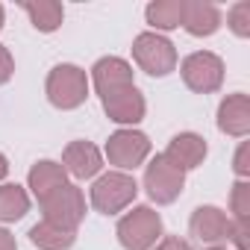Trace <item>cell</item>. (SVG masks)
<instances>
[{
	"mask_svg": "<svg viewBox=\"0 0 250 250\" xmlns=\"http://www.w3.org/2000/svg\"><path fill=\"white\" fill-rule=\"evenodd\" d=\"M162 235V218L150 206H136L118 221V241L127 250H150Z\"/></svg>",
	"mask_w": 250,
	"mask_h": 250,
	"instance_id": "6da1fadb",
	"label": "cell"
},
{
	"mask_svg": "<svg viewBox=\"0 0 250 250\" xmlns=\"http://www.w3.org/2000/svg\"><path fill=\"white\" fill-rule=\"evenodd\" d=\"M136 191H139V186L130 174L109 171L91 186V206L103 215H115L136 200Z\"/></svg>",
	"mask_w": 250,
	"mask_h": 250,
	"instance_id": "7a4b0ae2",
	"label": "cell"
},
{
	"mask_svg": "<svg viewBox=\"0 0 250 250\" xmlns=\"http://www.w3.org/2000/svg\"><path fill=\"white\" fill-rule=\"evenodd\" d=\"M88 97L85 71L77 65H56L47 77V100L56 109H77Z\"/></svg>",
	"mask_w": 250,
	"mask_h": 250,
	"instance_id": "3957f363",
	"label": "cell"
},
{
	"mask_svg": "<svg viewBox=\"0 0 250 250\" xmlns=\"http://www.w3.org/2000/svg\"><path fill=\"white\" fill-rule=\"evenodd\" d=\"M133 56L139 62V68L150 77H168L177 68V50L165 36L156 33H142L133 42Z\"/></svg>",
	"mask_w": 250,
	"mask_h": 250,
	"instance_id": "277c9868",
	"label": "cell"
},
{
	"mask_svg": "<svg viewBox=\"0 0 250 250\" xmlns=\"http://www.w3.org/2000/svg\"><path fill=\"white\" fill-rule=\"evenodd\" d=\"M183 83L197 94H212L224 83V62L209 50H197L183 59Z\"/></svg>",
	"mask_w": 250,
	"mask_h": 250,
	"instance_id": "5b68a950",
	"label": "cell"
},
{
	"mask_svg": "<svg viewBox=\"0 0 250 250\" xmlns=\"http://www.w3.org/2000/svg\"><path fill=\"white\" fill-rule=\"evenodd\" d=\"M183 186H186V171H180L171 159H165V153H159L145 171V188H147L150 200H156L162 206L174 203L180 197Z\"/></svg>",
	"mask_w": 250,
	"mask_h": 250,
	"instance_id": "8992f818",
	"label": "cell"
},
{
	"mask_svg": "<svg viewBox=\"0 0 250 250\" xmlns=\"http://www.w3.org/2000/svg\"><path fill=\"white\" fill-rule=\"evenodd\" d=\"M39 203H42L44 221H50L56 227H65V229H74V232H77V227L85 215V197L77 186H62L59 191H53L50 197H44Z\"/></svg>",
	"mask_w": 250,
	"mask_h": 250,
	"instance_id": "52a82bcc",
	"label": "cell"
},
{
	"mask_svg": "<svg viewBox=\"0 0 250 250\" xmlns=\"http://www.w3.org/2000/svg\"><path fill=\"white\" fill-rule=\"evenodd\" d=\"M150 153V142L145 133L139 130H118L109 136L106 142V156L112 165H118L121 171H133L139 168Z\"/></svg>",
	"mask_w": 250,
	"mask_h": 250,
	"instance_id": "ba28073f",
	"label": "cell"
},
{
	"mask_svg": "<svg viewBox=\"0 0 250 250\" xmlns=\"http://www.w3.org/2000/svg\"><path fill=\"white\" fill-rule=\"evenodd\" d=\"M103 109H106V115H109V121H115V124H139L142 118H145V97H142V91L136 88V83L133 85H127V88H118V91H112V94H106L103 97Z\"/></svg>",
	"mask_w": 250,
	"mask_h": 250,
	"instance_id": "9c48e42d",
	"label": "cell"
},
{
	"mask_svg": "<svg viewBox=\"0 0 250 250\" xmlns=\"http://www.w3.org/2000/svg\"><path fill=\"white\" fill-rule=\"evenodd\" d=\"M188 227H191V235H194L197 241L215 247V244H221V241L229 238V227H232V221H229L218 206H200V209H194Z\"/></svg>",
	"mask_w": 250,
	"mask_h": 250,
	"instance_id": "30bf717a",
	"label": "cell"
},
{
	"mask_svg": "<svg viewBox=\"0 0 250 250\" xmlns=\"http://www.w3.org/2000/svg\"><path fill=\"white\" fill-rule=\"evenodd\" d=\"M91 80H94L97 94L106 97V94H112V91H118V88L133 85V68L124 62V59H118V56H103V59L94 62Z\"/></svg>",
	"mask_w": 250,
	"mask_h": 250,
	"instance_id": "8fae6325",
	"label": "cell"
},
{
	"mask_svg": "<svg viewBox=\"0 0 250 250\" xmlns=\"http://www.w3.org/2000/svg\"><path fill=\"white\" fill-rule=\"evenodd\" d=\"M218 127L227 136H247L250 133V97L247 94H229L218 106Z\"/></svg>",
	"mask_w": 250,
	"mask_h": 250,
	"instance_id": "7c38bea8",
	"label": "cell"
},
{
	"mask_svg": "<svg viewBox=\"0 0 250 250\" xmlns=\"http://www.w3.org/2000/svg\"><path fill=\"white\" fill-rule=\"evenodd\" d=\"M62 162H65L62 168L74 174L77 180H88L103 168V156L91 142H71L62 153Z\"/></svg>",
	"mask_w": 250,
	"mask_h": 250,
	"instance_id": "4fadbf2b",
	"label": "cell"
},
{
	"mask_svg": "<svg viewBox=\"0 0 250 250\" xmlns=\"http://www.w3.org/2000/svg\"><path fill=\"white\" fill-rule=\"evenodd\" d=\"M206 142L197 136V133H180L171 139L168 150H165V159H171L180 171H191L197 165H203L206 159Z\"/></svg>",
	"mask_w": 250,
	"mask_h": 250,
	"instance_id": "5bb4252c",
	"label": "cell"
},
{
	"mask_svg": "<svg viewBox=\"0 0 250 250\" xmlns=\"http://www.w3.org/2000/svg\"><path fill=\"white\" fill-rule=\"evenodd\" d=\"M62 186H68V171H65L59 162L44 159V162H36V165L30 168V188H33L36 200L50 197V194L59 191Z\"/></svg>",
	"mask_w": 250,
	"mask_h": 250,
	"instance_id": "9a60e30c",
	"label": "cell"
},
{
	"mask_svg": "<svg viewBox=\"0 0 250 250\" xmlns=\"http://www.w3.org/2000/svg\"><path fill=\"white\" fill-rule=\"evenodd\" d=\"M183 27L191 36H212L221 27V12L212 3H188L186 0V15H183Z\"/></svg>",
	"mask_w": 250,
	"mask_h": 250,
	"instance_id": "2e32d148",
	"label": "cell"
},
{
	"mask_svg": "<svg viewBox=\"0 0 250 250\" xmlns=\"http://www.w3.org/2000/svg\"><path fill=\"white\" fill-rule=\"evenodd\" d=\"M21 9L30 15L33 27H36L39 33H53V30H59L62 18H65V9H62V3H56V0H24Z\"/></svg>",
	"mask_w": 250,
	"mask_h": 250,
	"instance_id": "e0dca14e",
	"label": "cell"
},
{
	"mask_svg": "<svg viewBox=\"0 0 250 250\" xmlns=\"http://www.w3.org/2000/svg\"><path fill=\"white\" fill-rule=\"evenodd\" d=\"M77 232L74 229H65V227H56L50 221H42L30 229V241L42 250H68L74 244Z\"/></svg>",
	"mask_w": 250,
	"mask_h": 250,
	"instance_id": "ac0fdd59",
	"label": "cell"
},
{
	"mask_svg": "<svg viewBox=\"0 0 250 250\" xmlns=\"http://www.w3.org/2000/svg\"><path fill=\"white\" fill-rule=\"evenodd\" d=\"M30 212V194L15 186V183H6V186H0V221H21L24 215Z\"/></svg>",
	"mask_w": 250,
	"mask_h": 250,
	"instance_id": "d6986e66",
	"label": "cell"
},
{
	"mask_svg": "<svg viewBox=\"0 0 250 250\" xmlns=\"http://www.w3.org/2000/svg\"><path fill=\"white\" fill-rule=\"evenodd\" d=\"M183 15H186V0H159V3L147 6V24H153L156 30L183 27Z\"/></svg>",
	"mask_w": 250,
	"mask_h": 250,
	"instance_id": "ffe728a7",
	"label": "cell"
},
{
	"mask_svg": "<svg viewBox=\"0 0 250 250\" xmlns=\"http://www.w3.org/2000/svg\"><path fill=\"white\" fill-rule=\"evenodd\" d=\"M227 21H229V30H232L238 39H247V36H250V3H247V0H241V3H235V6L229 9Z\"/></svg>",
	"mask_w": 250,
	"mask_h": 250,
	"instance_id": "44dd1931",
	"label": "cell"
},
{
	"mask_svg": "<svg viewBox=\"0 0 250 250\" xmlns=\"http://www.w3.org/2000/svg\"><path fill=\"white\" fill-rule=\"evenodd\" d=\"M232 212H235V221H250V183L244 180L232 186Z\"/></svg>",
	"mask_w": 250,
	"mask_h": 250,
	"instance_id": "7402d4cb",
	"label": "cell"
},
{
	"mask_svg": "<svg viewBox=\"0 0 250 250\" xmlns=\"http://www.w3.org/2000/svg\"><path fill=\"white\" fill-rule=\"evenodd\" d=\"M247 232H250V221H232V227H229V241H232L238 250H250Z\"/></svg>",
	"mask_w": 250,
	"mask_h": 250,
	"instance_id": "603a6c76",
	"label": "cell"
},
{
	"mask_svg": "<svg viewBox=\"0 0 250 250\" xmlns=\"http://www.w3.org/2000/svg\"><path fill=\"white\" fill-rule=\"evenodd\" d=\"M232 168H235V174L244 180L247 174H250V145L244 142L241 147H238V153H235V162H232Z\"/></svg>",
	"mask_w": 250,
	"mask_h": 250,
	"instance_id": "cb8c5ba5",
	"label": "cell"
},
{
	"mask_svg": "<svg viewBox=\"0 0 250 250\" xmlns=\"http://www.w3.org/2000/svg\"><path fill=\"white\" fill-rule=\"evenodd\" d=\"M15 74V59H12V53L0 44V85L3 83H9V77Z\"/></svg>",
	"mask_w": 250,
	"mask_h": 250,
	"instance_id": "d4e9b609",
	"label": "cell"
},
{
	"mask_svg": "<svg viewBox=\"0 0 250 250\" xmlns=\"http://www.w3.org/2000/svg\"><path fill=\"white\" fill-rule=\"evenodd\" d=\"M156 250H191V244L183 241V238H177V235H168V238H162L156 244Z\"/></svg>",
	"mask_w": 250,
	"mask_h": 250,
	"instance_id": "484cf974",
	"label": "cell"
},
{
	"mask_svg": "<svg viewBox=\"0 0 250 250\" xmlns=\"http://www.w3.org/2000/svg\"><path fill=\"white\" fill-rule=\"evenodd\" d=\"M0 250H18L15 235H12L9 229H3V227H0Z\"/></svg>",
	"mask_w": 250,
	"mask_h": 250,
	"instance_id": "4316f807",
	"label": "cell"
},
{
	"mask_svg": "<svg viewBox=\"0 0 250 250\" xmlns=\"http://www.w3.org/2000/svg\"><path fill=\"white\" fill-rule=\"evenodd\" d=\"M6 174H9V162H6V156H3V153H0V180H3Z\"/></svg>",
	"mask_w": 250,
	"mask_h": 250,
	"instance_id": "83f0119b",
	"label": "cell"
},
{
	"mask_svg": "<svg viewBox=\"0 0 250 250\" xmlns=\"http://www.w3.org/2000/svg\"><path fill=\"white\" fill-rule=\"evenodd\" d=\"M0 30H3V6H0Z\"/></svg>",
	"mask_w": 250,
	"mask_h": 250,
	"instance_id": "f1b7e54d",
	"label": "cell"
},
{
	"mask_svg": "<svg viewBox=\"0 0 250 250\" xmlns=\"http://www.w3.org/2000/svg\"><path fill=\"white\" fill-rule=\"evenodd\" d=\"M209 250H227V247H221V244H215V247H209Z\"/></svg>",
	"mask_w": 250,
	"mask_h": 250,
	"instance_id": "f546056e",
	"label": "cell"
}]
</instances>
